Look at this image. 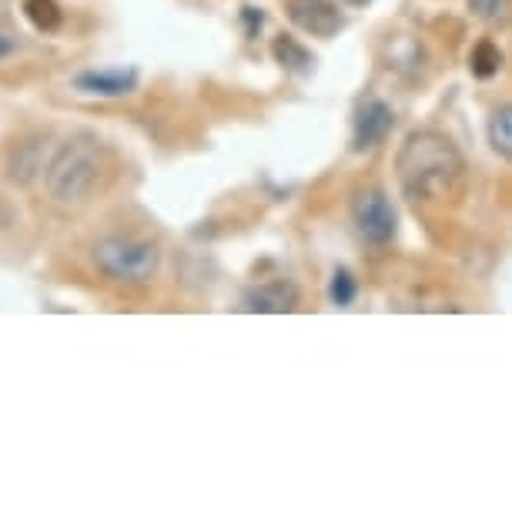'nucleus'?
<instances>
[{"label":"nucleus","instance_id":"2eb2a0df","mask_svg":"<svg viewBox=\"0 0 512 512\" xmlns=\"http://www.w3.org/2000/svg\"><path fill=\"white\" fill-rule=\"evenodd\" d=\"M241 17H245V31H248V37H255L258 31H262V24H265L262 7H241Z\"/></svg>","mask_w":512,"mask_h":512},{"label":"nucleus","instance_id":"9d476101","mask_svg":"<svg viewBox=\"0 0 512 512\" xmlns=\"http://www.w3.org/2000/svg\"><path fill=\"white\" fill-rule=\"evenodd\" d=\"M469 71L479 77V81H489V77H496L502 71V51L492 41H479L472 47L469 54Z\"/></svg>","mask_w":512,"mask_h":512},{"label":"nucleus","instance_id":"dca6fc26","mask_svg":"<svg viewBox=\"0 0 512 512\" xmlns=\"http://www.w3.org/2000/svg\"><path fill=\"white\" fill-rule=\"evenodd\" d=\"M14 51V44L11 41H4V37H0V57H4V54H11Z\"/></svg>","mask_w":512,"mask_h":512},{"label":"nucleus","instance_id":"9b49d317","mask_svg":"<svg viewBox=\"0 0 512 512\" xmlns=\"http://www.w3.org/2000/svg\"><path fill=\"white\" fill-rule=\"evenodd\" d=\"M489 141L502 158H512V104H502V108L492 111L489 118Z\"/></svg>","mask_w":512,"mask_h":512},{"label":"nucleus","instance_id":"ddd939ff","mask_svg":"<svg viewBox=\"0 0 512 512\" xmlns=\"http://www.w3.org/2000/svg\"><path fill=\"white\" fill-rule=\"evenodd\" d=\"M355 295H359V285H355L352 272H349V268H335L332 285H328V298H332V305L349 308L355 302Z\"/></svg>","mask_w":512,"mask_h":512},{"label":"nucleus","instance_id":"423d86ee","mask_svg":"<svg viewBox=\"0 0 512 512\" xmlns=\"http://www.w3.org/2000/svg\"><path fill=\"white\" fill-rule=\"evenodd\" d=\"M285 14L298 31L312 37H335L345 27L335 0H285Z\"/></svg>","mask_w":512,"mask_h":512},{"label":"nucleus","instance_id":"1a4fd4ad","mask_svg":"<svg viewBox=\"0 0 512 512\" xmlns=\"http://www.w3.org/2000/svg\"><path fill=\"white\" fill-rule=\"evenodd\" d=\"M272 54H275V61L285 67V71H292V74H308L315 67V54L308 51V47H302L295 41V37H275V44H272Z\"/></svg>","mask_w":512,"mask_h":512},{"label":"nucleus","instance_id":"7ed1b4c3","mask_svg":"<svg viewBox=\"0 0 512 512\" xmlns=\"http://www.w3.org/2000/svg\"><path fill=\"white\" fill-rule=\"evenodd\" d=\"M94 265L101 275H108L111 282L124 285H144L158 275L161 268V251L151 241L141 238H101L94 245Z\"/></svg>","mask_w":512,"mask_h":512},{"label":"nucleus","instance_id":"6e6552de","mask_svg":"<svg viewBox=\"0 0 512 512\" xmlns=\"http://www.w3.org/2000/svg\"><path fill=\"white\" fill-rule=\"evenodd\" d=\"M74 88L81 94H94V98H124L138 88V71H124V67H111V71H84L74 77Z\"/></svg>","mask_w":512,"mask_h":512},{"label":"nucleus","instance_id":"f03ea898","mask_svg":"<svg viewBox=\"0 0 512 512\" xmlns=\"http://www.w3.org/2000/svg\"><path fill=\"white\" fill-rule=\"evenodd\" d=\"M104 178V148L91 134H77L67 138L54 158L44 168V185L54 201L61 205H77V201L91 198V191Z\"/></svg>","mask_w":512,"mask_h":512},{"label":"nucleus","instance_id":"4468645a","mask_svg":"<svg viewBox=\"0 0 512 512\" xmlns=\"http://www.w3.org/2000/svg\"><path fill=\"white\" fill-rule=\"evenodd\" d=\"M24 11L31 17V24L41 27V31H54L61 24V7L54 0H24Z\"/></svg>","mask_w":512,"mask_h":512},{"label":"nucleus","instance_id":"f8f14e48","mask_svg":"<svg viewBox=\"0 0 512 512\" xmlns=\"http://www.w3.org/2000/svg\"><path fill=\"white\" fill-rule=\"evenodd\" d=\"M469 11H472V17H479L482 24L502 27L509 21L512 0H469Z\"/></svg>","mask_w":512,"mask_h":512},{"label":"nucleus","instance_id":"f257e3e1","mask_svg":"<svg viewBox=\"0 0 512 512\" xmlns=\"http://www.w3.org/2000/svg\"><path fill=\"white\" fill-rule=\"evenodd\" d=\"M395 171H399L405 198L446 201L459 191L462 175H466V161H462L459 148L446 134L412 131L399 148Z\"/></svg>","mask_w":512,"mask_h":512},{"label":"nucleus","instance_id":"39448f33","mask_svg":"<svg viewBox=\"0 0 512 512\" xmlns=\"http://www.w3.org/2000/svg\"><path fill=\"white\" fill-rule=\"evenodd\" d=\"M395 128V111L392 104H385L382 98H369L359 101V108H355V121H352V148L355 151H365V148H375V144H382L385 138L392 134Z\"/></svg>","mask_w":512,"mask_h":512},{"label":"nucleus","instance_id":"20e7f679","mask_svg":"<svg viewBox=\"0 0 512 512\" xmlns=\"http://www.w3.org/2000/svg\"><path fill=\"white\" fill-rule=\"evenodd\" d=\"M352 225L369 245H389L395 238V208L382 188H362L352 201Z\"/></svg>","mask_w":512,"mask_h":512},{"label":"nucleus","instance_id":"0eeeda50","mask_svg":"<svg viewBox=\"0 0 512 512\" xmlns=\"http://www.w3.org/2000/svg\"><path fill=\"white\" fill-rule=\"evenodd\" d=\"M295 305H298V288L292 282H285V278L248 288L245 298H241V308L258 315H285Z\"/></svg>","mask_w":512,"mask_h":512}]
</instances>
